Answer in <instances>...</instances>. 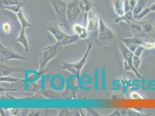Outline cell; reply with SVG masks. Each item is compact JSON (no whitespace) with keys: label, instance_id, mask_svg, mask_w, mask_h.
Segmentation results:
<instances>
[{"label":"cell","instance_id":"1","mask_svg":"<svg viewBox=\"0 0 155 116\" xmlns=\"http://www.w3.org/2000/svg\"><path fill=\"white\" fill-rule=\"evenodd\" d=\"M88 46L86 49V51L85 52L83 58H82L80 60L78 61L75 63H68L65 62H61V69L63 70H67L70 72L71 74L74 75L78 78L79 80L81 77V73L84 67L86 61L89 55V53L91 51V49L92 48V43L87 41Z\"/></svg>","mask_w":155,"mask_h":116},{"label":"cell","instance_id":"2","mask_svg":"<svg viewBox=\"0 0 155 116\" xmlns=\"http://www.w3.org/2000/svg\"><path fill=\"white\" fill-rule=\"evenodd\" d=\"M58 47L60 46L56 44L49 45L44 48L39 53V70L45 69L49 62L57 56Z\"/></svg>","mask_w":155,"mask_h":116},{"label":"cell","instance_id":"3","mask_svg":"<svg viewBox=\"0 0 155 116\" xmlns=\"http://www.w3.org/2000/svg\"><path fill=\"white\" fill-rule=\"evenodd\" d=\"M98 37L96 41L97 45L102 44L107 45L115 38V34L113 31L107 26L104 20L100 19V26L98 29Z\"/></svg>","mask_w":155,"mask_h":116},{"label":"cell","instance_id":"4","mask_svg":"<svg viewBox=\"0 0 155 116\" xmlns=\"http://www.w3.org/2000/svg\"><path fill=\"white\" fill-rule=\"evenodd\" d=\"M81 12L78 4V1L73 0L71 2H67L66 18L67 22L70 24L75 23Z\"/></svg>","mask_w":155,"mask_h":116},{"label":"cell","instance_id":"5","mask_svg":"<svg viewBox=\"0 0 155 116\" xmlns=\"http://www.w3.org/2000/svg\"><path fill=\"white\" fill-rule=\"evenodd\" d=\"M0 52L1 61H9L11 60H20L24 61L27 60V58L25 56L16 53L8 47L4 46L1 43H0Z\"/></svg>","mask_w":155,"mask_h":116},{"label":"cell","instance_id":"6","mask_svg":"<svg viewBox=\"0 0 155 116\" xmlns=\"http://www.w3.org/2000/svg\"><path fill=\"white\" fill-rule=\"evenodd\" d=\"M50 2L57 16L67 20V2L64 0H50Z\"/></svg>","mask_w":155,"mask_h":116},{"label":"cell","instance_id":"7","mask_svg":"<svg viewBox=\"0 0 155 116\" xmlns=\"http://www.w3.org/2000/svg\"><path fill=\"white\" fill-rule=\"evenodd\" d=\"M46 29L52 34L56 39V43L61 42L67 36V34L63 32L56 22L49 23L46 27Z\"/></svg>","mask_w":155,"mask_h":116},{"label":"cell","instance_id":"8","mask_svg":"<svg viewBox=\"0 0 155 116\" xmlns=\"http://www.w3.org/2000/svg\"><path fill=\"white\" fill-rule=\"evenodd\" d=\"M86 27L89 32H95L99 29L100 26V19L93 9L89 12L86 18Z\"/></svg>","mask_w":155,"mask_h":116},{"label":"cell","instance_id":"9","mask_svg":"<svg viewBox=\"0 0 155 116\" xmlns=\"http://www.w3.org/2000/svg\"><path fill=\"white\" fill-rule=\"evenodd\" d=\"M93 0H79L78 4L81 10L82 13L84 15V19L86 20V18L89 12L92 9L93 6Z\"/></svg>","mask_w":155,"mask_h":116},{"label":"cell","instance_id":"10","mask_svg":"<svg viewBox=\"0 0 155 116\" xmlns=\"http://www.w3.org/2000/svg\"><path fill=\"white\" fill-rule=\"evenodd\" d=\"M72 30L74 34L78 36L81 39H85L88 37L89 32L87 27L77 23L74 25L72 27Z\"/></svg>","mask_w":155,"mask_h":116},{"label":"cell","instance_id":"11","mask_svg":"<svg viewBox=\"0 0 155 116\" xmlns=\"http://www.w3.org/2000/svg\"><path fill=\"white\" fill-rule=\"evenodd\" d=\"M23 71V70L18 69L16 68H15L13 67H11L9 66L1 64L0 66V76H11L14 73H18V72H22Z\"/></svg>","mask_w":155,"mask_h":116},{"label":"cell","instance_id":"12","mask_svg":"<svg viewBox=\"0 0 155 116\" xmlns=\"http://www.w3.org/2000/svg\"><path fill=\"white\" fill-rule=\"evenodd\" d=\"M122 22H124L127 24L136 22L134 18V15L132 11H129L127 12H125L124 15L121 16H118L114 19V22L116 23H119Z\"/></svg>","mask_w":155,"mask_h":116},{"label":"cell","instance_id":"13","mask_svg":"<svg viewBox=\"0 0 155 116\" xmlns=\"http://www.w3.org/2000/svg\"><path fill=\"white\" fill-rule=\"evenodd\" d=\"M25 29H26L25 28H21V31L19 34V36L18 37L16 41L23 46L26 52H28L30 49V46H29L28 39L26 36Z\"/></svg>","mask_w":155,"mask_h":116},{"label":"cell","instance_id":"14","mask_svg":"<svg viewBox=\"0 0 155 116\" xmlns=\"http://www.w3.org/2000/svg\"><path fill=\"white\" fill-rule=\"evenodd\" d=\"M79 39H81L79 36L75 34L72 35H68L65 37V39L60 43H56V44L59 46H65V45H70L74 43L78 42Z\"/></svg>","mask_w":155,"mask_h":116},{"label":"cell","instance_id":"15","mask_svg":"<svg viewBox=\"0 0 155 116\" xmlns=\"http://www.w3.org/2000/svg\"><path fill=\"white\" fill-rule=\"evenodd\" d=\"M112 4L114 11L118 16H121L124 14V2L122 0H114Z\"/></svg>","mask_w":155,"mask_h":116},{"label":"cell","instance_id":"16","mask_svg":"<svg viewBox=\"0 0 155 116\" xmlns=\"http://www.w3.org/2000/svg\"><path fill=\"white\" fill-rule=\"evenodd\" d=\"M122 41L124 44V45H128L130 44H136V45H144L145 42L139 37L134 36L131 38L122 39Z\"/></svg>","mask_w":155,"mask_h":116},{"label":"cell","instance_id":"17","mask_svg":"<svg viewBox=\"0 0 155 116\" xmlns=\"http://www.w3.org/2000/svg\"><path fill=\"white\" fill-rule=\"evenodd\" d=\"M16 15H17V17L18 18V20L19 21L21 25V28L26 29V28L31 27V25L27 19L22 9H21Z\"/></svg>","mask_w":155,"mask_h":116},{"label":"cell","instance_id":"18","mask_svg":"<svg viewBox=\"0 0 155 116\" xmlns=\"http://www.w3.org/2000/svg\"><path fill=\"white\" fill-rule=\"evenodd\" d=\"M42 95L48 99H61V94L58 92L51 90H41Z\"/></svg>","mask_w":155,"mask_h":116},{"label":"cell","instance_id":"19","mask_svg":"<svg viewBox=\"0 0 155 116\" xmlns=\"http://www.w3.org/2000/svg\"><path fill=\"white\" fill-rule=\"evenodd\" d=\"M149 1V0H137L136 7L133 11V15H136L141 12L143 9L146 8Z\"/></svg>","mask_w":155,"mask_h":116},{"label":"cell","instance_id":"20","mask_svg":"<svg viewBox=\"0 0 155 116\" xmlns=\"http://www.w3.org/2000/svg\"><path fill=\"white\" fill-rule=\"evenodd\" d=\"M60 94L61 99H72L77 98V92L75 90H71L68 87H66L64 90Z\"/></svg>","mask_w":155,"mask_h":116},{"label":"cell","instance_id":"21","mask_svg":"<svg viewBox=\"0 0 155 116\" xmlns=\"http://www.w3.org/2000/svg\"><path fill=\"white\" fill-rule=\"evenodd\" d=\"M127 29H129L131 32L134 34L140 33L142 32V26L140 23H136V22L128 24Z\"/></svg>","mask_w":155,"mask_h":116},{"label":"cell","instance_id":"22","mask_svg":"<svg viewBox=\"0 0 155 116\" xmlns=\"http://www.w3.org/2000/svg\"><path fill=\"white\" fill-rule=\"evenodd\" d=\"M122 116H142L141 112H139L134 109H120Z\"/></svg>","mask_w":155,"mask_h":116},{"label":"cell","instance_id":"23","mask_svg":"<svg viewBox=\"0 0 155 116\" xmlns=\"http://www.w3.org/2000/svg\"><path fill=\"white\" fill-rule=\"evenodd\" d=\"M141 25L142 26V32L145 33H150L153 31V25L148 21L141 22Z\"/></svg>","mask_w":155,"mask_h":116},{"label":"cell","instance_id":"24","mask_svg":"<svg viewBox=\"0 0 155 116\" xmlns=\"http://www.w3.org/2000/svg\"><path fill=\"white\" fill-rule=\"evenodd\" d=\"M23 7V4H15L8 7H2V8L4 10H8L17 14L21 9H22Z\"/></svg>","mask_w":155,"mask_h":116},{"label":"cell","instance_id":"25","mask_svg":"<svg viewBox=\"0 0 155 116\" xmlns=\"http://www.w3.org/2000/svg\"><path fill=\"white\" fill-rule=\"evenodd\" d=\"M23 79H19V78H17L11 77V76H3V77H1L0 78L1 82H7V83H10L11 84L18 83L19 81H21Z\"/></svg>","mask_w":155,"mask_h":116},{"label":"cell","instance_id":"26","mask_svg":"<svg viewBox=\"0 0 155 116\" xmlns=\"http://www.w3.org/2000/svg\"><path fill=\"white\" fill-rule=\"evenodd\" d=\"M2 7H8L15 4H23L20 0H0Z\"/></svg>","mask_w":155,"mask_h":116},{"label":"cell","instance_id":"27","mask_svg":"<svg viewBox=\"0 0 155 116\" xmlns=\"http://www.w3.org/2000/svg\"><path fill=\"white\" fill-rule=\"evenodd\" d=\"M151 12L149 8H145V9H143L141 12H140V13L136 15H134V18L135 20L138 21L142 19V18H143L145 16H146L147 15H148L149 13Z\"/></svg>","mask_w":155,"mask_h":116},{"label":"cell","instance_id":"28","mask_svg":"<svg viewBox=\"0 0 155 116\" xmlns=\"http://www.w3.org/2000/svg\"><path fill=\"white\" fill-rule=\"evenodd\" d=\"M141 62H142V60H141V56H137L134 54L133 57V65L137 70L139 69L141 63Z\"/></svg>","mask_w":155,"mask_h":116},{"label":"cell","instance_id":"29","mask_svg":"<svg viewBox=\"0 0 155 116\" xmlns=\"http://www.w3.org/2000/svg\"><path fill=\"white\" fill-rule=\"evenodd\" d=\"M58 116H72V113L70 110L67 108H64L60 110L58 114Z\"/></svg>","mask_w":155,"mask_h":116},{"label":"cell","instance_id":"30","mask_svg":"<svg viewBox=\"0 0 155 116\" xmlns=\"http://www.w3.org/2000/svg\"><path fill=\"white\" fill-rule=\"evenodd\" d=\"M145 48L143 45H138V47L137 48L136 51L134 52V54L137 56H141L142 55V53L145 51Z\"/></svg>","mask_w":155,"mask_h":116},{"label":"cell","instance_id":"31","mask_svg":"<svg viewBox=\"0 0 155 116\" xmlns=\"http://www.w3.org/2000/svg\"><path fill=\"white\" fill-rule=\"evenodd\" d=\"M84 110L86 111L87 116H100L99 113L96 109L89 108L86 109Z\"/></svg>","mask_w":155,"mask_h":116},{"label":"cell","instance_id":"32","mask_svg":"<svg viewBox=\"0 0 155 116\" xmlns=\"http://www.w3.org/2000/svg\"><path fill=\"white\" fill-rule=\"evenodd\" d=\"M130 97L132 99H134V100H142L143 99L142 95H141L138 92L136 91H133L131 93Z\"/></svg>","mask_w":155,"mask_h":116},{"label":"cell","instance_id":"33","mask_svg":"<svg viewBox=\"0 0 155 116\" xmlns=\"http://www.w3.org/2000/svg\"><path fill=\"white\" fill-rule=\"evenodd\" d=\"M2 30L6 34H9L11 31V26L8 23H5L2 26Z\"/></svg>","mask_w":155,"mask_h":116},{"label":"cell","instance_id":"34","mask_svg":"<svg viewBox=\"0 0 155 116\" xmlns=\"http://www.w3.org/2000/svg\"><path fill=\"white\" fill-rule=\"evenodd\" d=\"M9 112L11 116H18L20 112V109L18 108H11L9 109Z\"/></svg>","mask_w":155,"mask_h":116},{"label":"cell","instance_id":"35","mask_svg":"<svg viewBox=\"0 0 155 116\" xmlns=\"http://www.w3.org/2000/svg\"><path fill=\"white\" fill-rule=\"evenodd\" d=\"M124 11L125 12H127L130 10V7L129 0H124Z\"/></svg>","mask_w":155,"mask_h":116},{"label":"cell","instance_id":"36","mask_svg":"<svg viewBox=\"0 0 155 116\" xmlns=\"http://www.w3.org/2000/svg\"><path fill=\"white\" fill-rule=\"evenodd\" d=\"M143 46H145L146 49H148V50H151L153 48V43H152L150 42H145V44Z\"/></svg>","mask_w":155,"mask_h":116},{"label":"cell","instance_id":"37","mask_svg":"<svg viewBox=\"0 0 155 116\" xmlns=\"http://www.w3.org/2000/svg\"><path fill=\"white\" fill-rule=\"evenodd\" d=\"M137 2V0H129L130 7V10L133 11L134 8L136 7V4Z\"/></svg>","mask_w":155,"mask_h":116},{"label":"cell","instance_id":"38","mask_svg":"<svg viewBox=\"0 0 155 116\" xmlns=\"http://www.w3.org/2000/svg\"><path fill=\"white\" fill-rule=\"evenodd\" d=\"M138 45H136V44H130V45H127L126 46L128 48V49H129L130 51L132 52H134V51H136L137 48L138 47Z\"/></svg>","mask_w":155,"mask_h":116},{"label":"cell","instance_id":"39","mask_svg":"<svg viewBox=\"0 0 155 116\" xmlns=\"http://www.w3.org/2000/svg\"><path fill=\"white\" fill-rule=\"evenodd\" d=\"M110 116H122V114H121V112L120 111V110L115 109L113 113H112Z\"/></svg>","mask_w":155,"mask_h":116},{"label":"cell","instance_id":"40","mask_svg":"<svg viewBox=\"0 0 155 116\" xmlns=\"http://www.w3.org/2000/svg\"><path fill=\"white\" fill-rule=\"evenodd\" d=\"M28 116H40V112L38 110H32L28 113Z\"/></svg>","mask_w":155,"mask_h":116},{"label":"cell","instance_id":"41","mask_svg":"<svg viewBox=\"0 0 155 116\" xmlns=\"http://www.w3.org/2000/svg\"><path fill=\"white\" fill-rule=\"evenodd\" d=\"M147 59H149V62H150V63L155 65V56H149V58H147Z\"/></svg>","mask_w":155,"mask_h":116},{"label":"cell","instance_id":"42","mask_svg":"<svg viewBox=\"0 0 155 116\" xmlns=\"http://www.w3.org/2000/svg\"><path fill=\"white\" fill-rule=\"evenodd\" d=\"M150 12H155V2L153 3L150 7H149Z\"/></svg>","mask_w":155,"mask_h":116},{"label":"cell","instance_id":"43","mask_svg":"<svg viewBox=\"0 0 155 116\" xmlns=\"http://www.w3.org/2000/svg\"><path fill=\"white\" fill-rule=\"evenodd\" d=\"M5 114V112L4 111V109H1V114L2 116H5V114Z\"/></svg>","mask_w":155,"mask_h":116},{"label":"cell","instance_id":"44","mask_svg":"<svg viewBox=\"0 0 155 116\" xmlns=\"http://www.w3.org/2000/svg\"><path fill=\"white\" fill-rule=\"evenodd\" d=\"M73 0H65V1L67 2H71V1H72Z\"/></svg>","mask_w":155,"mask_h":116},{"label":"cell","instance_id":"45","mask_svg":"<svg viewBox=\"0 0 155 116\" xmlns=\"http://www.w3.org/2000/svg\"><path fill=\"white\" fill-rule=\"evenodd\" d=\"M153 48H155V42L153 43Z\"/></svg>","mask_w":155,"mask_h":116},{"label":"cell","instance_id":"46","mask_svg":"<svg viewBox=\"0 0 155 116\" xmlns=\"http://www.w3.org/2000/svg\"><path fill=\"white\" fill-rule=\"evenodd\" d=\"M154 26H155V23L154 24Z\"/></svg>","mask_w":155,"mask_h":116},{"label":"cell","instance_id":"47","mask_svg":"<svg viewBox=\"0 0 155 116\" xmlns=\"http://www.w3.org/2000/svg\"><path fill=\"white\" fill-rule=\"evenodd\" d=\"M64 1H65V0H64Z\"/></svg>","mask_w":155,"mask_h":116},{"label":"cell","instance_id":"48","mask_svg":"<svg viewBox=\"0 0 155 116\" xmlns=\"http://www.w3.org/2000/svg\"><path fill=\"white\" fill-rule=\"evenodd\" d=\"M77 1H79V0H77Z\"/></svg>","mask_w":155,"mask_h":116}]
</instances>
